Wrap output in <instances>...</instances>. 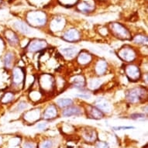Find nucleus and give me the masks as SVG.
Here are the masks:
<instances>
[{"instance_id": "1", "label": "nucleus", "mask_w": 148, "mask_h": 148, "mask_svg": "<svg viewBox=\"0 0 148 148\" xmlns=\"http://www.w3.org/2000/svg\"><path fill=\"white\" fill-rule=\"evenodd\" d=\"M147 95V91L143 87L133 88L131 89H129L126 92V100L131 104L139 103L144 99V98Z\"/></svg>"}, {"instance_id": "2", "label": "nucleus", "mask_w": 148, "mask_h": 148, "mask_svg": "<svg viewBox=\"0 0 148 148\" xmlns=\"http://www.w3.org/2000/svg\"><path fill=\"white\" fill-rule=\"evenodd\" d=\"M39 86L43 92H53L55 87V81L53 76L50 74H42L39 78Z\"/></svg>"}, {"instance_id": "3", "label": "nucleus", "mask_w": 148, "mask_h": 148, "mask_svg": "<svg viewBox=\"0 0 148 148\" xmlns=\"http://www.w3.org/2000/svg\"><path fill=\"white\" fill-rule=\"evenodd\" d=\"M111 31L116 37L120 40H131V34L126 27L120 23H114L111 24Z\"/></svg>"}, {"instance_id": "4", "label": "nucleus", "mask_w": 148, "mask_h": 148, "mask_svg": "<svg viewBox=\"0 0 148 148\" xmlns=\"http://www.w3.org/2000/svg\"><path fill=\"white\" fill-rule=\"evenodd\" d=\"M27 20L33 27H42L46 23L47 16L42 12H32L27 16Z\"/></svg>"}, {"instance_id": "5", "label": "nucleus", "mask_w": 148, "mask_h": 148, "mask_svg": "<svg viewBox=\"0 0 148 148\" xmlns=\"http://www.w3.org/2000/svg\"><path fill=\"white\" fill-rule=\"evenodd\" d=\"M118 56L122 61L130 63L136 58V52L131 47L125 46L119 49L118 51Z\"/></svg>"}, {"instance_id": "6", "label": "nucleus", "mask_w": 148, "mask_h": 148, "mask_svg": "<svg viewBox=\"0 0 148 148\" xmlns=\"http://www.w3.org/2000/svg\"><path fill=\"white\" fill-rule=\"evenodd\" d=\"M26 75L24 71L20 67H14L12 71V84L14 87H20L24 85Z\"/></svg>"}, {"instance_id": "7", "label": "nucleus", "mask_w": 148, "mask_h": 148, "mask_svg": "<svg viewBox=\"0 0 148 148\" xmlns=\"http://www.w3.org/2000/svg\"><path fill=\"white\" fill-rule=\"evenodd\" d=\"M125 73L129 80L137 82L141 77V72L138 66L135 64H129L125 68Z\"/></svg>"}, {"instance_id": "8", "label": "nucleus", "mask_w": 148, "mask_h": 148, "mask_svg": "<svg viewBox=\"0 0 148 148\" xmlns=\"http://www.w3.org/2000/svg\"><path fill=\"white\" fill-rule=\"evenodd\" d=\"M47 45V42L44 40L34 39L32 40L29 43H28L26 49L29 52L35 53V52H38V51L46 49Z\"/></svg>"}, {"instance_id": "9", "label": "nucleus", "mask_w": 148, "mask_h": 148, "mask_svg": "<svg viewBox=\"0 0 148 148\" xmlns=\"http://www.w3.org/2000/svg\"><path fill=\"white\" fill-rule=\"evenodd\" d=\"M62 39L67 42H77L81 39V34L78 29H70L64 33Z\"/></svg>"}, {"instance_id": "10", "label": "nucleus", "mask_w": 148, "mask_h": 148, "mask_svg": "<svg viewBox=\"0 0 148 148\" xmlns=\"http://www.w3.org/2000/svg\"><path fill=\"white\" fill-rule=\"evenodd\" d=\"M58 110L57 106L51 104L49 105L48 106L44 109L42 116L44 119H53L58 116Z\"/></svg>"}, {"instance_id": "11", "label": "nucleus", "mask_w": 148, "mask_h": 148, "mask_svg": "<svg viewBox=\"0 0 148 148\" xmlns=\"http://www.w3.org/2000/svg\"><path fill=\"white\" fill-rule=\"evenodd\" d=\"M92 61V55L86 51L79 52L77 55V62L80 65H87Z\"/></svg>"}, {"instance_id": "12", "label": "nucleus", "mask_w": 148, "mask_h": 148, "mask_svg": "<svg viewBox=\"0 0 148 148\" xmlns=\"http://www.w3.org/2000/svg\"><path fill=\"white\" fill-rule=\"evenodd\" d=\"M107 68H108V64L106 61L102 59H100L95 64L94 71L96 75L102 76L104 75L107 71Z\"/></svg>"}, {"instance_id": "13", "label": "nucleus", "mask_w": 148, "mask_h": 148, "mask_svg": "<svg viewBox=\"0 0 148 148\" xmlns=\"http://www.w3.org/2000/svg\"><path fill=\"white\" fill-rule=\"evenodd\" d=\"M81 115H82V111L80 107L78 106H71L65 108L62 112V116L64 117L78 116Z\"/></svg>"}, {"instance_id": "14", "label": "nucleus", "mask_w": 148, "mask_h": 148, "mask_svg": "<svg viewBox=\"0 0 148 148\" xmlns=\"http://www.w3.org/2000/svg\"><path fill=\"white\" fill-rule=\"evenodd\" d=\"M71 85L73 88H75L77 89L82 90L85 88V86L87 85L86 81H85V77L82 75H75L71 80Z\"/></svg>"}, {"instance_id": "15", "label": "nucleus", "mask_w": 148, "mask_h": 148, "mask_svg": "<svg viewBox=\"0 0 148 148\" xmlns=\"http://www.w3.org/2000/svg\"><path fill=\"white\" fill-rule=\"evenodd\" d=\"M61 55L67 58L71 59L75 58V56L78 55L79 53L78 48L75 47H64L61 50Z\"/></svg>"}, {"instance_id": "16", "label": "nucleus", "mask_w": 148, "mask_h": 148, "mask_svg": "<svg viewBox=\"0 0 148 148\" xmlns=\"http://www.w3.org/2000/svg\"><path fill=\"white\" fill-rule=\"evenodd\" d=\"M15 61V55L12 51H8L5 53V55L3 57V62L6 69H11L13 68Z\"/></svg>"}, {"instance_id": "17", "label": "nucleus", "mask_w": 148, "mask_h": 148, "mask_svg": "<svg viewBox=\"0 0 148 148\" xmlns=\"http://www.w3.org/2000/svg\"><path fill=\"white\" fill-rule=\"evenodd\" d=\"M5 37L7 40L8 44L11 46H16L20 44V39L16 34L12 30L8 29L5 32Z\"/></svg>"}, {"instance_id": "18", "label": "nucleus", "mask_w": 148, "mask_h": 148, "mask_svg": "<svg viewBox=\"0 0 148 148\" xmlns=\"http://www.w3.org/2000/svg\"><path fill=\"white\" fill-rule=\"evenodd\" d=\"M88 116L95 119H102L105 116V114L102 111H100L98 108L93 106H88Z\"/></svg>"}, {"instance_id": "19", "label": "nucleus", "mask_w": 148, "mask_h": 148, "mask_svg": "<svg viewBox=\"0 0 148 148\" xmlns=\"http://www.w3.org/2000/svg\"><path fill=\"white\" fill-rule=\"evenodd\" d=\"M95 107L99 109L100 111H102L103 113L111 112V106L109 104V102L103 99H99L96 100Z\"/></svg>"}, {"instance_id": "20", "label": "nucleus", "mask_w": 148, "mask_h": 148, "mask_svg": "<svg viewBox=\"0 0 148 148\" xmlns=\"http://www.w3.org/2000/svg\"><path fill=\"white\" fill-rule=\"evenodd\" d=\"M14 93L12 92H4L2 96L0 97V102L3 105L9 104L14 100Z\"/></svg>"}, {"instance_id": "21", "label": "nucleus", "mask_w": 148, "mask_h": 148, "mask_svg": "<svg viewBox=\"0 0 148 148\" xmlns=\"http://www.w3.org/2000/svg\"><path fill=\"white\" fill-rule=\"evenodd\" d=\"M13 27H15V29L19 30L20 33H23V34H28L30 33V29H29V27L27 24H25L24 23L17 21V22L14 23Z\"/></svg>"}, {"instance_id": "22", "label": "nucleus", "mask_w": 148, "mask_h": 148, "mask_svg": "<svg viewBox=\"0 0 148 148\" xmlns=\"http://www.w3.org/2000/svg\"><path fill=\"white\" fill-rule=\"evenodd\" d=\"M78 9L82 12H91L94 10V5L87 1H82L80 4H78Z\"/></svg>"}, {"instance_id": "23", "label": "nucleus", "mask_w": 148, "mask_h": 148, "mask_svg": "<svg viewBox=\"0 0 148 148\" xmlns=\"http://www.w3.org/2000/svg\"><path fill=\"white\" fill-rule=\"evenodd\" d=\"M64 27V20L61 18H56L51 23V28L53 31H61Z\"/></svg>"}, {"instance_id": "24", "label": "nucleus", "mask_w": 148, "mask_h": 148, "mask_svg": "<svg viewBox=\"0 0 148 148\" xmlns=\"http://www.w3.org/2000/svg\"><path fill=\"white\" fill-rule=\"evenodd\" d=\"M24 117L27 118V119H32V122L36 121L37 119H39L40 109H33V110H30L29 112H26L24 115Z\"/></svg>"}, {"instance_id": "25", "label": "nucleus", "mask_w": 148, "mask_h": 148, "mask_svg": "<svg viewBox=\"0 0 148 148\" xmlns=\"http://www.w3.org/2000/svg\"><path fill=\"white\" fill-rule=\"evenodd\" d=\"M72 104L73 100L71 99H68V98H61V99L57 100V106L60 108H63V109L71 106H72Z\"/></svg>"}, {"instance_id": "26", "label": "nucleus", "mask_w": 148, "mask_h": 148, "mask_svg": "<svg viewBox=\"0 0 148 148\" xmlns=\"http://www.w3.org/2000/svg\"><path fill=\"white\" fill-rule=\"evenodd\" d=\"M83 136L85 139V140L88 141V142H92V141L95 140V139L97 137L95 130H86L84 133V136Z\"/></svg>"}, {"instance_id": "27", "label": "nucleus", "mask_w": 148, "mask_h": 148, "mask_svg": "<svg viewBox=\"0 0 148 148\" xmlns=\"http://www.w3.org/2000/svg\"><path fill=\"white\" fill-rule=\"evenodd\" d=\"M134 44H138V45H143V44H147V36H143V35H136L134 36Z\"/></svg>"}, {"instance_id": "28", "label": "nucleus", "mask_w": 148, "mask_h": 148, "mask_svg": "<svg viewBox=\"0 0 148 148\" xmlns=\"http://www.w3.org/2000/svg\"><path fill=\"white\" fill-rule=\"evenodd\" d=\"M101 84H102V81L100 80V79H96V78L91 79L89 81V82H88V87L91 89L95 90L100 87Z\"/></svg>"}, {"instance_id": "29", "label": "nucleus", "mask_w": 148, "mask_h": 148, "mask_svg": "<svg viewBox=\"0 0 148 148\" xmlns=\"http://www.w3.org/2000/svg\"><path fill=\"white\" fill-rule=\"evenodd\" d=\"M27 103L24 101H21L18 104L16 105V106L15 108V110L16 111V112H20V111H23V110H24L27 108Z\"/></svg>"}, {"instance_id": "30", "label": "nucleus", "mask_w": 148, "mask_h": 148, "mask_svg": "<svg viewBox=\"0 0 148 148\" xmlns=\"http://www.w3.org/2000/svg\"><path fill=\"white\" fill-rule=\"evenodd\" d=\"M145 115L143 113H134L130 116V118L134 119H138V120H144L145 119Z\"/></svg>"}, {"instance_id": "31", "label": "nucleus", "mask_w": 148, "mask_h": 148, "mask_svg": "<svg viewBox=\"0 0 148 148\" xmlns=\"http://www.w3.org/2000/svg\"><path fill=\"white\" fill-rule=\"evenodd\" d=\"M53 143L51 140H46L43 142L40 146V148H52Z\"/></svg>"}, {"instance_id": "32", "label": "nucleus", "mask_w": 148, "mask_h": 148, "mask_svg": "<svg viewBox=\"0 0 148 148\" xmlns=\"http://www.w3.org/2000/svg\"><path fill=\"white\" fill-rule=\"evenodd\" d=\"M96 148H109L106 142H99L96 145Z\"/></svg>"}, {"instance_id": "33", "label": "nucleus", "mask_w": 148, "mask_h": 148, "mask_svg": "<svg viewBox=\"0 0 148 148\" xmlns=\"http://www.w3.org/2000/svg\"><path fill=\"white\" fill-rule=\"evenodd\" d=\"M115 130H129V129H134V126H118L113 127Z\"/></svg>"}, {"instance_id": "34", "label": "nucleus", "mask_w": 148, "mask_h": 148, "mask_svg": "<svg viewBox=\"0 0 148 148\" xmlns=\"http://www.w3.org/2000/svg\"><path fill=\"white\" fill-rule=\"evenodd\" d=\"M76 96L80 99H89L91 98V95H88V94H78V95H76Z\"/></svg>"}, {"instance_id": "35", "label": "nucleus", "mask_w": 148, "mask_h": 148, "mask_svg": "<svg viewBox=\"0 0 148 148\" xmlns=\"http://www.w3.org/2000/svg\"><path fill=\"white\" fill-rule=\"evenodd\" d=\"M47 126V123H39L38 124V126H37V128L40 129V130H43V129H44L45 127Z\"/></svg>"}, {"instance_id": "36", "label": "nucleus", "mask_w": 148, "mask_h": 148, "mask_svg": "<svg viewBox=\"0 0 148 148\" xmlns=\"http://www.w3.org/2000/svg\"><path fill=\"white\" fill-rule=\"evenodd\" d=\"M24 148H34V145L32 144V143H27L24 145Z\"/></svg>"}, {"instance_id": "37", "label": "nucleus", "mask_w": 148, "mask_h": 148, "mask_svg": "<svg viewBox=\"0 0 148 148\" xmlns=\"http://www.w3.org/2000/svg\"><path fill=\"white\" fill-rule=\"evenodd\" d=\"M2 141H3V138H2V136H0V145H1V143H2Z\"/></svg>"}]
</instances>
